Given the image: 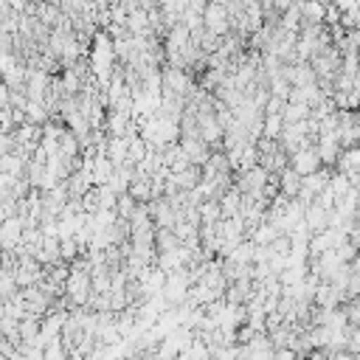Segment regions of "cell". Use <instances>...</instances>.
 <instances>
[{
	"mask_svg": "<svg viewBox=\"0 0 360 360\" xmlns=\"http://www.w3.org/2000/svg\"><path fill=\"white\" fill-rule=\"evenodd\" d=\"M287 166H290L295 174L304 177V174H312L315 169H321V158H318L315 146H301V149H295V152L290 155Z\"/></svg>",
	"mask_w": 360,
	"mask_h": 360,
	"instance_id": "6da1fadb",
	"label": "cell"
},
{
	"mask_svg": "<svg viewBox=\"0 0 360 360\" xmlns=\"http://www.w3.org/2000/svg\"><path fill=\"white\" fill-rule=\"evenodd\" d=\"M298 188H301V174H295L290 166L278 172V194H284L287 200L298 197Z\"/></svg>",
	"mask_w": 360,
	"mask_h": 360,
	"instance_id": "7a4b0ae2",
	"label": "cell"
},
{
	"mask_svg": "<svg viewBox=\"0 0 360 360\" xmlns=\"http://www.w3.org/2000/svg\"><path fill=\"white\" fill-rule=\"evenodd\" d=\"M22 239V225H20V219H6L3 225H0V245L3 248H11V245H17Z\"/></svg>",
	"mask_w": 360,
	"mask_h": 360,
	"instance_id": "3957f363",
	"label": "cell"
},
{
	"mask_svg": "<svg viewBox=\"0 0 360 360\" xmlns=\"http://www.w3.org/2000/svg\"><path fill=\"white\" fill-rule=\"evenodd\" d=\"M281 129H284L281 115H270V112H264V118H262V138H278Z\"/></svg>",
	"mask_w": 360,
	"mask_h": 360,
	"instance_id": "277c9868",
	"label": "cell"
},
{
	"mask_svg": "<svg viewBox=\"0 0 360 360\" xmlns=\"http://www.w3.org/2000/svg\"><path fill=\"white\" fill-rule=\"evenodd\" d=\"M273 360H298V354L290 346H281V349H273Z\"/></svg>",
	"mask_w": 360,
	"mask_h": 360,
	"instance_id": "5b68a950",
	"label": "cell"
},
{
	"mask_svg": "<svg viewBox=\"0 0 360 360\" xmlns=\"http://www.w3.org/2000/svg\"><path fill=\"white\" fill-rule=\"evenodd\" d=\"M11 6H14V8H20V6H25V0H11Z\"/></svg>",
	"mask_w": 360,
	"mask_h": 360,
	"instance_id": "8992f818",
	"label": "cell"
},
{
	"mask_svg": "<svg viewBox=\"0 0 360 360\" xmlns=\"http://www.w3.org/2000/svg\"><path fill=\"white\" fill-rule=\"evenodd\" d=\"M354 121H357V124H360V107H357V110H354Z\"/></svg>",
	"mask_w": 360,
	"mask_h": 360,
	"instance_id": "52a82bcc",
	"label": "cell"
}]
</instances>
